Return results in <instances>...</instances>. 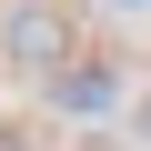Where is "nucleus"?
<instances>
[{"mask_svg":"<svg viewBox=\"0 0 151 151\" xmlns=\"http://www.w3.org/2000/svg\"><path fill=\"white\" fill-rule=\"evenodd\" d=\"M0 50H10L20 70H50V81H60V60H70V30H60V10H50V0H20V10L0 20Z\"/></svg>","mask_w":151,"mask_h":151,"instance_id":"obj_1","label":"nucleus"},{"mask_svg":"<svg viewBox=\"0 0 151 151\" xmlns=\"http://www.w3.org/2000/svg\"><path fill=\"white\" fill-rule=\"evenodd\" d=\"M111 91H121V81H111L101 60H81V70H60V81H50V101H60V111H111Z\"/></svg>","mask_w":151,"mask_h":151,"instance_id":"obj_2","label":"nucleus"},{"mask_svg":"<svg viewBox=\"0 0 151 151\" xmlns=\"http://www.w3.org/2000/svg\"><path fill=\"white\" fill-rule=\"evenodd\" d=\"M111 10H151V0H111Z\"/></svg>","mask_w":151,"mask_h":151,"instance_id":"obj_3","label":"nucleus"}]
</instances>
